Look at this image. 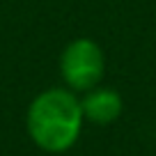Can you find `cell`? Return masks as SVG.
Wrapping results in <instances>:
<instances>
[{"mask_svg": "<svg viewBox=\"0 0 156 156\" xmlns=\"http://www.w3.org/2000/svg\"><path fill=\"white\" fill-rule=\"evenodd\" d=\"M60 73L73 90H92L103 76V53L92 39H73L62 51Z\"/></svg>", "mask_w": 156, "mask_h": 156, "instance_id": "obj_2", "label": "cell"}, {"mask_svg": "<svg viewBox=\"0 0 156 156\" xmlns=\"http://www.w3.org/2000/svg\"><path fill=\"white\" fill-rule=\"evenodd\" d=\"M83 117L97 124H110L122 112V97L115 90H92L80 101Z\"/></svg>", "mask_w": 156, "mask_h": 156, "instance_id": "obj_3", "label": "cell"}, {"mask_svg": "<svg viewBox=\"0 0 156 156\" xmlns=\"http://www.w3.org/2000/svg\"><path fill=\"white\" fill-rule=\"evenodd\" d=\"M83 126L80 101L67 90H46L28 108V133L46 151H64L76 142Z\"/></svg>", "mask_w": 156, "mask_h": 156, "instance_id": "obj_1", "label": "cell"}]
</instances>
